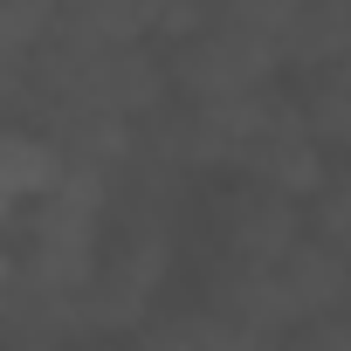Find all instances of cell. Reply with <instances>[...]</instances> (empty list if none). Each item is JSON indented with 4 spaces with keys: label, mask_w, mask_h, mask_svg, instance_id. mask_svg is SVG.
<instances>
[{
    "label": "cell",
    "mask_w": 351,
    "mask_h": 351,
    "mask_svg": "<svg viewBox=\"0 0 351 351\" xmlns=\"http://www.w3.org/2000/svg\"><path fill=\"white\" fill-rule=\"evenodd\" d=\"M56 186H62V152L35 124L8 117V124H0V221H14L21 207H35Z\"/></svg>",
    "instance_id": "4"
},
{
    "label": "cell",
    "mask_w": 351,
    "mask_h": 351,
    "mask_svg": "<svg viewBox=\"0 0 351 351\" xmlns=\"http://www.w3.org/2000/svg\"><path fill=\"white\" fill-rule=\"evenodd\" d=\"M303 228H310L324 248H337V255L351 262V158L330 165L324 180H317V193L303 200Z\"/></svg>",
    "instance_id": "7"
},
{
    "label": "cell",
    "mask_w": 351,
    "mask_h": 351,
    "mask_svg": "<svg viewBox=\"0 0 351 351\" xmlns=\"http://www.w3.org/2000/svg\"><path fill=\"white\" fill-rule=\"evenodd\" d=\"M276 289H282V303H289L296 324H310V317H344V303H351V262L303 228V241L276 262Z\"/></svg>",
    "instance_id": "3"
},
{
    "label": "cell",
    "mask_w": 351,
    "mask_h": 351,
    "mask_svg": "<svg viewBox=\"0 0 351 351\" xmlns=\"http://www.w3.org/2000/svg\"><path fill=\"white\" fill-rule=\"evenodd\" d=\"M214 234H221V269H276L303 241V200H282V193L241 180L221 200Z\"/></svg>",
    "instance_id": "2"
},
{
    "label": "cell",
    "mask_w": 351,
    "mask_h": 351,
    "mask_svg": "<svg viewBox=\"0 0 351 351\" xmlns=\"http://www.w3.org/2000/svg\"><path fill=\"white\" fill-rule=\"evenodd\" d=\"M337 62H351V14L330 8V0H303L296 21H289V42H282V69L324 76Z\"/></svg>",
    "instance_id": "5"
},
{
    "label": "cell",
    "mask_w": 351,
    "mask_h": 351,
    "mask_svg": "<svg viewBox=\"0 0 351 351\" xmlns=\"http://www.w3.org/2000/svg\"><path fill=\"white\" fill-rule=\"evenodd\" d=\"M330 8H344V14H351V0H330Z\"/></svg>",
    "instance_id": "10"
},
{
    "label": "cell",
    "mask_w": 351,
    "mask_h": 351,
    "mask_svg": "<svg viewBox=\"0 0 351 351\" xmlns=\"http://www.w3.org/2000/svg\"><path fill=\"white\" fill-rule=\"evenodd\" d=\"M296 104H303V117H310L317 145H324V152H344V158H351V62H337V69L310 76V90H303Z\"/></svg>",
    "instance_id": "6"
},
{
    "label": "cell",
    "mask_w": 351,
    "mask_h": 351,
    "mask_svg": "<svg viewBox=\"0 0 351 351\" xmlns=\"http://www.w3.org/2000/svg\"><path fill=\"white\" fill-rule=\"evenodd\" d=\"M234 172L248 186L282 193V200H310L317 180L330 172V152L317 145V131H310V117H303L296 97L262 90L248 104V124H241V145H234Z\"/></svg>",
    "instance_id": "1"
},
{
    "label": "cell",
    "mask_w": 351,
    "mask_h": 351,
    "mask_svg": "<svg viewBox=\"0 0 351 351\" xmlns=\"http://www.w3.org/2000/svg\"><path fill=\"white\" fill-rule=\"evenodd\" d=\"M344 324H351V303H344Z\"/></svg>",
    "instance_id": "11"
},
{
    "label": "cell",
    "mask_w": 351,
    "mask_h": 351,
    "mask_svg": "<svg viewBox=\"0 0 351 351\" xmlns=\"http://www.w3.org/2000/svg\"><path fill=\"white\" fill-rule=\"evenodd\" d=\"M8 351H42V344H8Z\"/></svg>",
    "instance_id": "9"
},
{
    "label": "cell",
    "mask_w": 351,
    "mask_h": 351,
    "mask_svg": "<svg viewBox=\"0 0 351 351\" xmlns=\"http://www.w3.org/2000/svg\"><path fill=\"white\" fill-rule=\"evenodd\" d=\"M276 351H351V324L344 317H310V324H289V337Z\"/></svg>",
    "instance_id": "8"
}]
</instances>
